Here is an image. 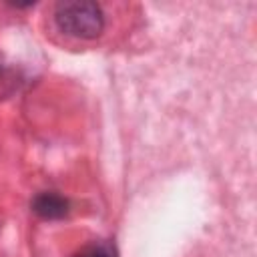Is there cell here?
Segmentation results:
<instances>
[{"mask_svg":"<svg viewBox=\"0 0 257 257\" xmlns=\"http://www.w3.org/2000/svg\"><path fill=\"white\" fill-rule=\"evenodd\" d=\"M72 257H118V251H116L114 243L100 239V241H92V243L84 245Z\"/></svg>","mask_w":257,"mask_h":257,"instance_id":"3","label":"cell"},{"mask_svg":"<svg viewBox=\"0 0 257 257\" xmlns=\"http://www.w3.org/2000/svg\"><path fill=\"white\" fill-rule=\"evenodd\" d=\"M30 209L42 217V219H48V221H56V219H62L68 215L70 211V203L66 197L54 193V191H44V193H38L32 203H30Z\"/></svg>","mask_w":257,"mask_h":257,"instance_id":"2","label":"cell"},{"mask_svg":"<svg viewBox=\"0 0 257 257\" xmlns=\"http://www.w3.org/2000/svg\"><path fill=\"white\" fill-rule=\"evenodd\" d=\"M54 24L74 38H96L104 28V14L96 2H60L54 10Z\"/></svg>","mask_w":257,"mask_h":257,"instance_id":"1","label":"cell"}]
</instances>
